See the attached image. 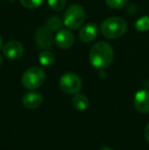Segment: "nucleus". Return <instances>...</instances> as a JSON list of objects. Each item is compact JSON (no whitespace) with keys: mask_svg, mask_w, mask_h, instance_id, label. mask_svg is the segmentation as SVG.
Masks as SVG:
<instances>
[{"mask_svg":"<svg viewBox=\"0 0 149 150\" xmlns=\"http://www.w3.org/2000/svg\"><path fill=\"white\" fill-rule=\"evenodd\" d=\"M59 87L66 94H77L82 89V80L77 74L66 73L59 79Z\"/></svg>","mask_w":149,"mask_h":150,"instance_id":"nucleus-5","label":"nucleus"},{"mask_svg":"<svg viewBox=\"0 0 149 150\" xmlns=\"http://www.w3.org/2000/svg\"><path fill=\"white\" fill-rule=\"evenodd\" d=\"M73 105L77 110L84 111L89 106V99L86 95L77 93L73 97Z\"/></svg>","mask_w":149,"mask_h":150,"instance_id":"nucleus-12","label":"nucleus"},{"mask_svg":"<svg viewBox=\"0 0 149 150\" xmlns=\"http://www.w3.org/2000/svg\"><path fill=\"white\" fill-rule=\"evenodd\" d=\"M145 139H146V141H147V143L149 144V124L146 126V128H145Z\"/></svg>","mask_w":149,"mask_h":150,"instance_id":"nucleus-19","label":"nucleus"},{"mask_svg":"<svg viewBox=\"0 0 149 150\" xmlns=\"http://www.w3.org/2000/svg\"><path fill=\"white\" fill-rule=\"evenodd\" d=\"M48 5L54 11H60L66 6V0H48Z\"/></svg>","mask_w":149,"mask_h":150,"instance_id":"nucleus-18","label":"nucleus"},{"mask_svg":"<svg viewBox=\"0 0 149 150\" xmlns=\"http://www.w3.org/2000/svg\"><path fill=\"white\" fill-rule=\"evenodd\" d=\"M135 28L137 31L139 32H145L149 30V16H145L140 18L139 20L136 22Z\"/></svg>","mask_w":149,"mask_h":150,"instance_id":"nucleus-15","label":"nucleus"},{"mask_svg":"<svg viewBox=\"0 0 149 150\" xmlns=\"http://www.w3.org/2000/svg\"><path fill=\"white\" fill-rule=\"evenodd\" d=\"M134 106L139 112H149V91L146 89L138 91L134 97Z\"/></svg>","mask_w":149,"mask_h":150,"instance_id":"nucleus-8","label":"nucleus"},{"mask_svg":"<svg viewBox=\"0 0 149 150\" xmlns=\"http://www.w3.org/2000/svg\"><path fill=\"white\" fill-rule=\"evenodd\" d=\"M23 105L28 109H36L43 103V97L40 93L29 92L24 95L22 99Z\"/></svg>","mask_w":149,"mask_h":150,"instance_id":"nucleus-10","label":"nucleus"},{"mask_svg":"<svg viewBox=\"0 0 149 150\" xmlns=\"http://www.w3.org/2000/svg\"><path fill=\"white\" fill-rule=\"evenodd\" d=\"M98 35V28L95 24H87L81 28L79 37L84 43H89L96 39Z\"/></svg>","mask_w":149,"mask_h":150,"instance_id":"nucleus-11","label":"nucleus"},{"mask_svg":"<svg viewBox=\"0 0 149 150\" xmlns=\"http://www.w3.org/2000/svg\"><path fill=\"white\" fill-rule=\"evenodd\" d=\"M2 62H3V58H2V56L0 55V65L2 64Z\"/></svg>","mask_w":149,"mask_h":150,"instance_id":"nucleus-21","label":"nucleus"},{"mask_svg":"<svg viewBox=\"0 0 149 150\" xmlns=\"http://www.w3.org/2000/svg\"><path fill=\"white\" fill-rule=\"evenodd\" d=\"M45 73L39 67H32L28 69L22 77V84L29 90H35L40 88L45 82Z\"/></svg>","mask_w":149,"mask_h":150,"instance_id":"nucleus-3","label":"nucleus"},{"mask_svg":"<svg viewBox=\"0 0 149 150\" xmlns=\"http://www.w3.org/2000/svg\"><path fill=\"white\" fill-rule=\"evenodd\" d=\"M9 1H10V2H14L16 0H9Z\"/></svg>","mask_w":149,"mask_h":150,"instance_id":"nucleus-23","label":"nucleus"},{"mask_svg":"<svg viewBox=\"0 0 149 150\" xmlns=\"http://www.w3.org/2000/svg\"><path fill=\"white\" fill-rule=\"evenodd\" d=\"M24 45L20 41H9L3 46L2 52L6 58L10 60H18L24 54Z\"/></svg>","mask_w":149,"mask_h":150,"instance_id":"nucleus-6","label":"nucleus"},{"mask_svg":"<svg viewBox=\"0 0 149 150\" xmlns=\"http://www.w3.org/2000/svg\"><path fill=\"white\" fill-rule=\"evenodd\" d=\"M100 150H112V148H109V147H102Z\"/></svg>","mask_w":149,"mask_h":150,"instance_id":"nucleus-20","label":"nucleus"},{"mask_svg":"<svg viewBox=\"0 0 149 150\" xmlns=\"http://www.w3.org/2000/svg\"><path fill=\"white\" fill-rule=\"evenodd\" d=\"M1 45H2V38H1V36H0V48H1Z\"/></svg>","mask_w":149,"mask_h":150,"instance_id":"nucleus-22","label":"nucleus"},{"mask_svg":"<svg viewBox=\"0 0 149 150\" xmlns=\"http://www.w3.org/2000/svg\"><path fill=\"white\" fill-rule=\"evenodd\" d=\"M114 52L112 47L106 42H98L92 46L89 53V59L95 69H105L113 61Z\"/></svg>","mask_w":149,"mask_h":150,"instance_id":"nucleus-1","label":"nucleus"},{"mask_svg":"<svg viewBox=\"0 0 149 150\" xmlns=\"http://www.w3.org/2000/svg\"><path fill=\"white\" fill-rule=\"evenodd\" d=\"M44 0H20V4L27 9H36L42 5Z\"/></svg>","mask_w":149,"mask_h":150,"instance_id":"nucleus-16","label":"nucleus"},{"mask_svg":"<svg viewBox=\"0 0 149 150\" xmlns=\"http://www.w3.org/2000/svg\"><path fill=\"white\" fill-rule=\"evenodd\" d=\"M35 40H36L37 45L42 49L51 48L54 43V37L52 35V31L46 26L38 29L36 32V36H35Z\"/></svg>","mask_w":149,"mask_h":150,"instance_id":"nucleus-7","label":"nucleus"},{"mask_svg":"<svg viewBox=\"0 0 149 150\" xmlns=\"http://www.w3.org/2000/svg\"><path fill=\"white\" fill-rule=\"evenodd\" d=\"M39 61L44 67H50L55 61V56H54V54L51 51H49L47 49H44L39 54Z\"/></svg>","mask_w":149,"mask_h":150,"instance_id":"nucleus-13","label":"nucleus"},{"mask_svg":"<svg viewBox=\"0 0 149 150\" xmlns=\"http://www.w3.org/2000/svg\"><path fill=\"white\" fill-rule=\"evenodd\" d=\"M86 18L85 10L78 4H73L66 10L64 16V24L68 29L76 30L84 24Z\"/></svg>","mask_w":149,"mask_h":150,"instance_id":"nucleus-4","label":"nucleus"},{"mask_svg":"<svg viewBox=\"0 0 149 150\" xmlns=\"http://www.w3.org/2000/svg\"><path fill=\"white\" fill-rule=\"evenodd\" d=\"M64 21L60 20L58 16H51L49 20H47L46 22V27L48 29H50L52 32L53 31H58L62 27Z\"/></svg>","mask_w":149,"mask_h":150,"instance_id":"nucleus-14","label":"nucleus"},{"mask_svg":"<svg viewBox=\"0 0 149 150\" xmlns=\"http://www.w3.org/2000/svg\"><path fill=\"white\" fill-rule=\"evenodd\" d=\"M56 45L61 49H68L74 45V35L68 30H60L55 36Z\"/></svg>","mask_w":149,"mask_h":150,"instance_id":"nucleus-9","label":"nucleus"},{"mask_svg":"<svg viewBox=\"0 0 149 150\" xmlns=\"http://www.w3.org/2000/svg\"><path fill=\"white\" fill-rule=\"evenodd\" d=\"M100 31L102 35L107 39H117L119 38L127 31V23L121 18H106L100 25Z\"/></svg>","mask_w":149,"mask_h":150,"instance_id":"nucleus-2","label":"nucleus"},{"mask_svg":"<svg viewBox=\"0 0 149 150\" xmlns=\"http://www.w3.org/2000/svg\"><path fill=\"white\" fill-rule=\"evenodd\" d=\"M106 4L113 9H121L127 6L129 0H105Z\"/></svg>","mask_w":149,"mask_h":150,"instance_id":"nucleus-17","label":"nucleus"}]
</instances>
